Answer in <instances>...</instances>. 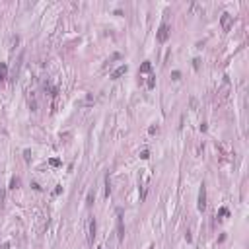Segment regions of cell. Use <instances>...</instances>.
Returning <instances> with one entry per match:
<instances>
[{
	"label": "cell",
	"mask_w": 249,
	"mask_h": 249,
	"mask_svg": "<svg viewBox=\"0 0 249 249\" xmlns=\"http://www.w3.org/2000/svg\"><path fill=\"white\" fill-rule=\"evenodd\" d=\"M6 74H8V66H6V62H0V82L6 80Z\"/></svg>",
	"instance_id": "52a82bcc"
},
{
	"label": "cell",
	"mask_w": 249,
	"mask_h": 249,
	"mask_svg": "<svg viewBox=\"0 0 249 249\" xmlns=\"http://www.w3.org/2000/svg\"><path fill=\"white\" fill-rule=\"evenodd\" d=\"M109 193H111V185H109V177H107V181H105V197H109Z\"/></svg>",
	"instance_id": "9c48e42d"
},
{
	"label": "cell",
	"mask_w": 249,
	"mask_h": 249,
	"mask_svg": "<svg viewBox=\"0 0 249 249\" xmlns=\"http://www.w3.org/2000/svg\"><path fill=\"white\" fill-rule=\"evenodd\" d=\"M117 226H119V240H123L125 237V228H123V212L117 210Z\"/></svg>",
	"instance_id": "277c9868"
},
{
	"label": "cell",
	"mask_w": 249,
	"mask_h": 249,
	"mask_svg": "<svg viewBox=\"0 0 249 249\" xmlns=\"http://www.w3.org/2000/svg\"><path fill=\"white\" fill-rule=\"evenodd\" d=\"M204 208H206V189L202 185L201 193H198V210H204Z\"/></svg>",
	"instance_id": "3957f363"
},
{
	"label": "cell",
	"mask_w": 249,
	"mask_h": 249,
	"mask_svg": "<svg viewBox=\"0 0 249 249\" xmlns=\"http://www.w3.org/2000/svg\"><path fill=\"white\" fill-rule=\"evenodd\" d=\"M127 70H128V66H127V64H123V66H119L117 70H113V74H111V78H113V80H117L119 76H123V74H125V72H127Z\"/></svg>",
	"instance_id": "8992f818"
},
{
	"label": "cell",
	"mask_w": 249,
	"mask_h": 249,
	"mask_svg": "<svg viewBox=\"0 0 249 249\" xmlns=\"http://www.w3.org/2000/svg\"><path fill=\"white\" fill-rule=\"evenodd\" d=\"M92 202H94V193L88 195V204H92Z\"/></svg>",
	"instance_id": "8fae6325"
},
{
	"label": "cell",
	"mask_w": 249,
	"mask_h": 249,
	"mask_svg": "<svg viewBox=\"0 0 249 249\" xmlns=\"http://www.w3.org/2000/svg\"><path fill=\"white\" fill-rule=\"evenodd\" d=\"M18 185H19V179H18V177H14V179H12V183H10V187H12V189H16Z\"/></svg>",
	"instance_id": "30bf717a"
},
{
	"label": "cell",
	"mask_w": 249,
	"mask_h": 249,
	"mask_svg": "<svg viewBox=\"0 0 249 249\" xmlns=\"http://www.w3.org/2000/svg\"><path fill=\"white\" fill-rule=\"evenodd\" d=\"M220 216H228V210H226V208H220Z\"/></svg>",
	"instance_id": "4fadbf2b"
},
{
	"label": "cell",
	"mask_w": 249,
	"mask_h": 249,
	"mask_svg": "<svg viewBox=\"0 0 249 249\" xmlns=\"http://www.w3.org/2000/svg\"><path fill=\"white\" fill-rule=\"evenodd\" d=\"M150 68H152V64H150V62H144V64L140 66V72H150Z\"/></svg>",
	"instance_id": "ba28073f"
},
{
	"label": "cell",
	"mask_w": 249,
	"mask_h": 249,
	"mask_svg": "<svg viewBox=\"0 0 249 249\" xmlns=\"http://www.w3.org/2000/svg\"><path fill=\"white\" fill-rule=\"evenodd\" d=\"M94 237H95V218L89 216L88 218V241L94 243Z\"/></svg>",
	"instance_id": "7a4b0ae2"
},
{
	"label": "cell",
	"mask_w": 249,
	"mask_h": 249,
	"mask_svg": "<svg viewBox=\"0 0 249 249\" xmlns=\"http://www.w3.org/2000/svg\"><path fill=\"white\" fill-rule=\"evenodd\" d=\"M167 37H169V25H167V24H162L160 29H158V35H156V39H158L160 43H165V41H167Z\"/></svg>",
	"instance_id": "6da1fadb"
},
{
	"label": "cell",
	"mask_w": 249,
	"mask_h": 249,
	"mask_svg": "<svg viewBox=\"0 0 249 249\" xmlns=\"http://www.w3.org/2000/svg\"><path fill=\"white\" fill-rule=\"evenodd\" d=\"M148 156H150V154H148V150H144V152H142V154H140V158H142V160H146Z\"/></svg>",
	"instance_id": "7c38bea8"
},
{
	"label": "cell",
	"mask_w": 249,
	"mask_h": 249,
	"mask_svg": "<svg viewBox=\"0 0 249 249\" xmlns=\"http://www.w3.org/2000/svg\"><path fill=\"white\" fill-rule=\"evenodd\" d=\"M230 27H232V16L222 14V29H224V31H230Z\"/></svg>",
	"instance_id": "5b68a950"
}]
</instances>
